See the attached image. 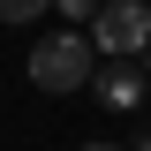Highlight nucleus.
<instances>
[{
    "label": "nucleus",
    "mask_w": 151,
    "mask_h": 151,
    "mask_svg": "<svg viewBox=\"0 0 151 151\" xmlns=\"http://www.w3.org/2000/svg\"><path fill=\"white\" fill-rule=\"evenodd\" d=\"M91 76H98V45H91L83 30H53V38L30 53V83L53 91V98H60V91H83Z\"/></svg>",
    "instance_id": "obj_1"
},
{
    "label": "nucleus",
    "mask_w": 151,
    "mask_h": 151,
    "mask_svg": "<svg viewBox=\"0 0 151 151\" xmlns=\"http://www.w3.org/2000/svg\"><path fill=\"white\" fill-rule=\"evenodd\" d=\"M91 45L106 60H144L151 53V0H106L91 15Z\"/></svg>",
    "instance_id": "obj_2"
},
{
    "label": "nucleus",
    "mask_w": 151,
    "mask_h": 151,
    "mask_svg": "<svg viewBox=\"0 0 151 151\" xmlns=\"http://www.w3.org/2000/svg\"><path fill=\"white\" fill-rule=\"evenodd\" d=\"M98 83V98H106V106H144V91H151V53L144 60H106V76H91Z\"/></svg>",
    "instance_id": "obj_3"
},
{
    "label": "nucleus",
    "mask_w": 151,
    "mask_h": 151,
    "mask_svg": "<svg viewBox=\"0 0 151 151\" xmlns=\"http://www.w3.org/2000/svg\"><path fill=\"white\" fill-rule=\"evenodd\" d=\"M53 0H0V23H38Z\"/></svg>",
    "instance_id": "obj_4"
},
{
    "label": "nucleus",
    "mask_w": 151,
    "mask_h": 151,
    "mask_svg": "<svg viewBox=\"0 0 151 151\" xmlns=\"http://www.w3.org/2000/svg\"><path fill=\"white\" fill-rule=\"evenodd\" d=\"M53 8H60V15H68V23H91L98 8H106V0H53Z\"/></svg>",
    "instance_id": "obj_5"
},
{
    "label": "nucleus",
    "mask_w": 151,
    "mask_h": 151,
    "mask_svg": "<svg viewBox=\"0 0 151 151\" xmlns=\"http://www.w3.org/2000/svg\"><path fill=\"white\" fill-rule=\"evenodd\" d=\"M83 151H121V144H83Z\"/></svg>",
    "instance_id": "obj_6"
},
{
    "label": "nucleus",
    "mask_w": 151,
    "mask_h": 151,
    "mask_svg": "<svg viewBox=\"0 0 151 151\" xmlns=\"http://www.w3.org/2000/svg\"><path fill=\"white\" fill-rule=\"evenodd\" d=\"M136 151H151V136H144V144H136Z\"/></svg>",
    "instance_id": "obj_7"
}]
</instances>
